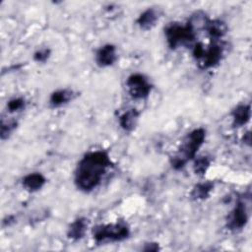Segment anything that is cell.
I'll return each mask as SVG.
<instances>
[{
  "mask_svg": "<svg viewBox=\"0 0 252 252\" xmlns=\"http://www.w3.org/2000/svg\"><path fill=\"white\" fill-rule=\"evenodd\" d=\"M113 165L107 152L102 150L87 153L78 162L74 172V183L83 192H91L101 182L108 168Z\"/></svg>",
  "mask_w": 252,
  "mask_h": 252,
  "instance_id": "obj_1",
  "label": "cell"
},
{
  "mask_svg": "<svg viewBox=\"0 0 252 252\" xmlns=\"http://www.w3.org/2000/svg\"><path fill=\"white\" fill-rule=\"evenodd\" d=\"M205 140L206 130L204 128H196L188 133L170 159L172 167L174 169H181L188 161L195 158Z\"/></svg>",
  "mask_w": 252,
  "mask_h": 252,
  "instance_id": "obj_2",
  "label": "cell"
},
{
  "mask_svg": "<svg viewBox=\"0 0 252 252\" xmlns=\"http://www.w3.org/2000/svg\"><path fill=\"white\" fill-rule=\"evenodd\" d=\"M164 35L167 45L171 49L183 45H190L195 38V30L189 23L182 25L180 23H171L164 29Z\"/></svg>",
  "mask_w": 252,
  "mask_h": 252,
  "instance_id": "obj_3",
  "label": "cell"
},
{
  "mask_svg": "<svg viewBox=\"0 0 252 252\" xmlns=\"http://www.w3.org/2000/svg\"><path fill=\"white\" fill-rule=\"evenodd\" d=\"M130 229L124 222L99 224L94 227L93 237L96 243L119 242L128 238Z\"/></svg>",
  "mask_w": 252,
  "mask_h": 252,
  "instance_id": "obj_4",
  "label": "cell"
},
{
  "mask_svg": "<svg viewBox=\"0 0 252 252\" xmlns=\"http://www.w3.org/2000/svg\"><path fill=\"white\" fill-rule=\"evenodd\" d=\"M128 94L134 99H144L149 96L152 92L153 85L148 78L140 73L132 74L126 81Z\"/></svg>",
  "mask_w": 252,
  "mask_h": 252,
  "instance_id": "obj_5",
  "label": "cell"
},
{
  "mask_svg": "<svg viewBox=\"0 0 252 252\" xmlns=\"http://www.w3.org/2000/svg\"><path fill=\"white\" fill-rule=\"evenodd\" d=\"M223 55V47L218 40H213V42L204 48V52L201 58L197 61L201 69H209L217 66Z\"/></svg>",
  "mask_w": 252,
  "mask_h": 252,
  "instance_id": "obj_6",
  "label": "cell"
},
{
  "mask_svg": "<svg viewBox=\"0 0 252 252\" xmlns=\"http://www.w3.org/2000/svg\"><path fill=\"white\" fill-rule=\"evenodd\" d=\"M248 221V213L246 206L243 202L239 201L235 205V207L232 209V211L229 213L227 220H226V226L230 230H240L242 229Z\"/></svg>",
  "mask_w": 252,
  "mask_h": 252,
  "instance_id": "obj_7",
  "label": "cell"
},
{
  "mask_svg": "<svg viewBox=\"0 0 252 252\" xmlns=\"http://www.w3.org/2000/svg\"><path fill=\"white\" fill-rule=\"evenodd\" d=\"M117 60V50L113 44H104L95 53V63L101 68L113 65Z\"/></svg>",
  "mask_w": 252,
  "mask_h": 252,
  "instance_id": "obj_8",
  "label": "cell"
},
{
  "mask_svg": "<svg viewBox=\"0 0 252 252\" xmlns=\"http://www.w3.org/2000/svg\"><path fill=\"white\" fill-rule=\"evenodd\" d=\"M204 30L212 37V40H220L227 32V26L220 19L208 20Z\"/></svg>",
  "mask_w": 252,
  "mask_h": 252,
  "instance_id": "obj_9",
  "label": "cell"
},
{
  "mask_svg": "<svg viewBox=\"0 0 252 252\" xmlns=\"http://www.w3.org/2000/svg\"><path fill=\"white\" fill-rule=\"evenodd\" d=\"M45 182L46 179L40 172L29 173L22 180L23 187L25 188V190L29 192H35L40 190L45 184Z\"/></svg>",
  "mask_w": 252,
  "mask_h": 252,
  "instance_id": "obj_10",
  "label": "cell"
},
{
  "mask_svg": "<svg viewBox=\"0 0 252 252\" xmlns=\"http://www.w3.org/2000/svg\"><path fill=\"white\" fill-rule=\"evenodd\" d=\"M232 116V124L234 127H241L245 125L251 116V108L250 104H238L231 113Z\"/></svg>",
  "mask_w": 252,
  "mask_h": 252,
  "instance_id": "obj_11",
  "label": "cell"
},
{
  "mask_svg": "<svg viewBox=\"0 0 252 252\" xmlns=\"http://www.w3.org/2000/svg\"><path fill=\"white\" fill-rule=\"evenodd\" d=\"M158 20V14L153 8H148L140 14L137 19V25L144 31L152 30Z\"/></svg>",
  "mask_w": 252,
  "mask_h": 252,
  "instance_id": "obj_12",
  "label": "cell"
},
{
  "mask_svg": "<svg viewBox=\"0 0 252 252\" xmlns=\"http://www.w3.org/2000/svg\"><path fill=\"white\" fill-rule=\"evenodd\" d=\"M88 221L85 218H79L75 220L68 227L67 236L72 240H80L85 236L87 231Z\"/></svg>",
  "mask_w": 252,
  "mask_h": 252,
  "instance_id": "obj_13",
  "label": "cell"
},
{
  "mask_svg": "<svg viewBox=\"0 0 252 252\" xmlns=\"http://www.w3.org/2000/svg\"><path fill=\"white\" fill-rule=\"evenodd\" d=\"M140 113L137 111V109H128L124 111L118 118V122L120 127L127 132L132 131L139 120Z\"/></svg>",
  "mask_w": 252,
  "mask_h": 252,
  "instance_id": "obj_14",
  "label": "cell"
},
{
  "mask_svg": "<svg viewBox=\"0 0 252 252\" xmlns=\"http://www.w3.org/2000/svg\"><path fill=\"white\" fill-rule=\"evenodd\" d=\"M73 97V92L69 89H61L53 92L49 97V104L56 108L68 103Z\"/></svg>",
  "mask_w": 252,
  "mask_h": 252,
  "instance_id": "obj_15",
  "label": "cell"
},
{
  "mask_svg": "<svg viewBox=\"0 0 252 252\" xmlns=\"http://www.w3.org/2000/svg\"><path fill=\"white\" fill-rule=\"evenodd\" d=\"M213 190V184L211 182H203L195 185L191 192V197L194 200H204L210 196Z\"/></svg>",
  "mask_w": 252,
  "mask_h": 252,
  "instance_id": "obj_16",
  "label": "cell"
},
{
  "mask_svg": "<svg viewBox=\"0 0 252 252\" xmlns=\"http://www.w3.org/2000/svg\"><path fill=\"white\" fill-rule=\"evenodd\" d=\"M210 167V159L208 157H199L194 161V172L197 175H204Z\"/></svg>",
  "mask_w": 252,
  "mask_h": 252,
  "instance_id": "obj_17",
  "label": "cell"
},
{
  "mask_svg": "<svg viewBox=\"0 0 252 252\" xmlns=\"http://www.w3.org/2000/svg\"><path fill=\"white\" fill-rule=\"evenodd\" d=\"M26 101L23 97H14L7 102V109L10 113L22 110L25 107Z\"/></svg>",
  "mask_w": 252,
  "mask_h": 252,
  "instance_id": "obj_18",
  "label": "cell"
},
{
  "mask_svg": "<svg viewBox=\"0 0 252 252\" xmlns=\"http://www.w3.org/2000/svg\"><path fill=\"white\" fill-rule=\"evenodd\" d=\"M17 127V122L15 120H10L5 122L4 120L1 121V138L4 140L10 136V134L14 131Z\"/></svg>",
  "mask_w": 252,
  "mask_h": 252,
  "instance_id": "obj_19",
  "label": "cell"
},
{
  "mask_svg": "<svg viewBox=\"0 0 252 252\" xmlns=\"http://www.w3.org/2000/svg\"><path fill=\"white\" fill-rule=\"evenodd\" d=\"M50 49L49 48H41V49H38L34 55H33V59L36 61V62H45L49 56H50Z\"/></svg>",
  "mask_w": 252,
  "mask_h": 252,
  "instance_id": "obj_20",
  "label": "cell"
},
{
  "mask_svg": "<svg viewBox=\"0 0 252 252\" xmlns=\"http://www.w3.org/2000/svg\"><path fill=\"white\" fill-rule=\"evenodd\" d=\"M158 243H147L143 250L145 251H157L158 250Z\"/></svg>",
  "mask_w": 252,
  "mask_h": 252,
  "instance_id": "obj_21",
  "label": "cell"
},
{
  "mask_svg": "<svg viewBox=\"0 0 252 252\" xmlns=\"http://www.w3.org/2000/svg\"><path fill=\"white\" fill-rule=\"evenodd\" d=\"M243 141H244L247 145H250V142H251V135H250V132H249V131L244 134V136H243Z\"/></svg>",
  "mask_w": 252,
  "mask_h": 252,
  "instance_id": "obj_22",
  "label": "cell"
}]
</instances>
